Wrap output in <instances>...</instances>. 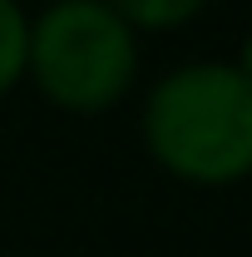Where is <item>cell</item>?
<instances>
[{
	"mask_svg": "<svg viewBox=\"0 0 252 257\" xmlns=\"http://www.w3.org/2000/svg\"><path fill=\"white\" fill-rule=\"evenodd\" d=\"M144 144L163 173L222 188L252 173V79L227 60L163 74L144 104Z\"/></svg>",
	"mask_w": 252,
	"mask_h": 257,
	"instance_id": "1",
	"label": "cell"
},
{
	"mask_svg": "<svg viewBox=\"0 0 252 257\" xmlns=\"http://www.w3.org/2000/svg\"><path fill=\"white\" fill-rule=\"evenodd\" d=\"M25 74L69 114H104L134 89L139 40L104 0H50L30 20Z\"/></svg>",
	"mask_w": 252,
	"mask_h": 257,
	"instance_id": "2",
	"label": "cell"
},
{
	"mask_svg": "<svg viewBox=\"0 0 252 257\" xmlns=\"http://www.w3.org/2000/svg\"><path fill=\"white\" fill-rule=\"evenodd\" d=\"M25 50H30V15L20 0H0V94H10L25 79Z\"/></svg>",
	"mask_w": 252,
	"mask_h": 257,
	"instance_id": "3",
	"label": "cell"
},
{
	"mask_svg": "<svg viewBox=\"0 0 252 257\" xmlns=\"http://www.w3.org/2000/svg\"><path fill=\"white\" fill-rule=\"evenodd\" d=\"M114 15H124L134 30H178L193 15H203L208 0H104Z\"/></svg>",
	"mask_w": 252,
	"mask_h": 257,
	"instance_id": "4",
	"label": "cell"
},
{
	"mask_svg": "<svg viewBox=\"0 0 252 257\" xmlns=\"http://www.w3.org/2000/svg\"><path fill=\"white\" fill-rule=\"evenodd\" d=\"M237 69L252 79V35H247V45H242V60H237Z\"/></svg>",
	"mask_w": 252,
	"mask_h": 257,
	"instance_id": "5",
	"label": "cell"
}]
</instances>
